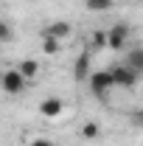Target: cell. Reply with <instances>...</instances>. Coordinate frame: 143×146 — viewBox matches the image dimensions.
<instances>
[{"mask_svg":"<svg viewBox=\"0 0 143 146\" xmlns=\"http://www.w3.org/2000/svg\"><path fill=\"white\" fill-rule=\"evenodd\" d=\"M107 70H109V76H112V87H121V90H135L138 82H140V73H135L132 68H126L124 62H121V65H112Z\"/></svg>","mask_w":143,"mask_h":146,"instance_id":"6da1fadb","label":"cell"},{"mask_svg":"<svg viewBox=\"0 0 143 146\" xmlns=\"http://www.w3.org/2000/svg\"><path fill=\"white\" fill-rule=\"evenodd\" d=\"M129 34H132V28L126 23L109 25L107 28V51H124L126 45H129Z\"/></svg>","mask_w":143,"mask_h":146,"instance_id":"7a4b0ae2","label":"cell"},{"mask_svg":"<svg viewBox=\"0 0 143 146\" xmlns=\"http://www.w3.org/2000/svg\"><path fill=\"white\" fill-rule=\"evenodd\" d=\"M87 84H90V90H93V96L104 101L109 96V90H112V76H109V70H93L87 76Z\"/></svg>","mask_w":143,"mask_h":146,"instance_id":"3957f363","label":"cell"},{"mask_svg":"<svg viewBox=\"0 0 143 146\" xmlns=\"http://www.w3.org/2000/svg\"><path fill=\"white\" fill-rule=\"evenodd\" d=\"M0 87H3V93H6V96H20V93L28 87V82H25V79H23L14 68H9V70L0 73Z\"/></svg>","mask_w":143,"mask_h":146,"instance_id":"277c9868","label":"cell"},{"mask_svg":"<svg viewBox=\"0 0 143 146\" xmlns=\"http://www.w3.org/2000/svg\"><path fill=\"white\" fill-rule=\"evenodd\" d=\"M90 73H93V54L84 48L81 54L76 56V62H73V79L76 82H87Z\"/></svg>","mask_w":143,"mask_h":146,"instance_id":"5b68a950","label":"cell"},{"mask_svg":"<svg viewBox=\"0 0 143 146\" xmlns=\"http://www.w3.org/2000/svg\"><path fill=\"white\" fill-rule=\"evenodd\" d=\"M36 112L42 115V118H59L62 112H65V101L62 98H56V96H48V98H42L39 101V107H36Z\"/></svg>","mask_w":143,"mask_h":146,"instance_id":"8992f818","label":"cell"},{"mask_svg":"<svg viewBox=\"0 0 143 146\" xmlns=\"http://www.w3.org/2000/svg\"><path fill=\"white\" fill-rule=\"evenodd\" d=\"M39 34H42V36H51V39H59V42H62V39H68V36L73 34V25L68 23V20H54V23H48V25H45Z\"/></svg>","mask_w":143,"mask_h":146,"instance_id":"52a82bcc","label":"cell"},{"mask_svg":"<svg viewBox=\"0 0 143 146\" xmlns=\"http://www.w3.org/2000/svg\"><path fill=\"white\" fill-rule=\"evenodd\" d=\"M79 135H81V141H87V143H95V141H101V135H104V129L98 121H84L81 127H79Z\"/></svg>","mask_w":143,"mask_h":146,"instance_id":"ba28073f","label":"cell"},{"mask_svg":"<svg viewBox=\"0 0 143 146\" xmlns=\"http://www.w3.org/2000/svg\"><path fill=\"white\" fill-rule=\"evenodd\" d=\"M14 70H17L25 82H34L36 76H39V62H36V59H20Z\"/></svg>","mask_w":143,"mask_h":146,"instance_id":"9c48e42d","label":"cell"},{"mask_svg":"<svg viewBox=\"0 0 143 146\" xmlns=\"http://www.w3.org/2000/svg\"><path fill=\"white\" fill-rule=\"evenodd\" d=\"M84 9L90 14H107L115 9V0H84Z\"/></svg>","mask_w":143,"mask_h":146,"instance_id":"30bf717a","label":"cell"},{"mask_svg":"<svg viewBox=\"0 0 143 146\" xmlns=\"http://www.w3.org/2000/svg\"><path fill=\"white\" fill-rule=\"evenodd\" d=\"M126 68H132L135 73H143V48H132L126 51Z\"/></svg>","mask_w":143,"mask_h":146,"instance_id":"8fae6325","label":"cell"},{"mask_svg":"<svg viewBox=\"0 0 143 146\" xmlns=\"http://www.w3.org/2000/svg\"><path fill=\"white\" fill-rule=\"evenodd\" d=\"M90 54L93 51H107V28H95L93 36H90Z\"/></svg>","mask_w":143,"mask_h":146,"instance_id":"7c38bea8","label":"cell"},{"mask_svg":"<svg viewBox=\"0 0 143 146\" xmlns=\"http://www.w3.org/2000/svg\"><path fill=\"white\" fill-rule=\"evenodd\" d=\"M42 54H48V56L62 54V42L59 39H51V36H42Z\"/></svg>","mask_w":143,"mask_h":146,"instance_id":"4fadbf2b","label":"cell"},{"mask_svg":"<svg viewBox=\"0 0 143 146\" xmlns=\"http://www.w3.org/2000/svg\"><path fill=\"white\" fill-rule=\"evenodd\" d=\"M11 39H14V31H11V25L0 20V42H11Z\"/></svg>","mask_w":143,"mask_h":146,"instance_id":"5bb4252c","label":"cell"},{"mask_svg":"<svg viewBox=\"0 0 143 146\" xmlns=\"http://www.w3.org/2000/svg\"><path fill=\"white\" fill-rule=\"evenodd\" d=\"M28 146H56V143L51 141V138H34V141H31Z\"/></svg>","mask_w":143,"mask_h":146,"instance_id":"9a60e30c","label":"cell"}]
</instances>
